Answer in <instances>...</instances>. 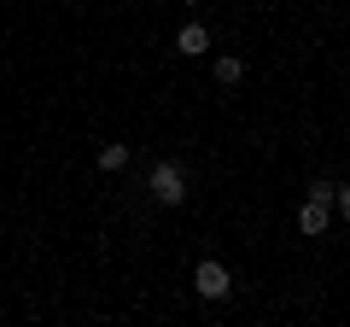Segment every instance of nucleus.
Wrapping results in <instances>:
<instances>
[{"instance_id":"1","label":"nucleus","mask_w":350,"mask_h":327,"mask_svg":"<svg viewBox=\"0 0 350 327\" xmlns=\"http://www.w3.org/2000/svg\"><path fill=\"white\" fill-rule=\"evenodd\" d=\"M146 193L158 205H187V170L170 164V158H158V164H152V176H146Z\"/></svg>"},{"instance_id":"2","label":"nucleus","mask_w":350,"mask_h":327,"mask_svg":"<svg viewBox=\"0 0 350 327\" xmlns=\"http://www.w3.org/2000/svg\"><path fill=\"white\" fill-rule=\"evenodd\" d=\"M193 292H199V298H228V292H234V275H228V263H216V257H204L199 269H193Z\"/></svg>"},{"instance_id":"3","label":"nucleus","mask_w":350,"mask_h":327,"mask_svg":"<svg viewBox=\"0 0 350 327\" xmlns=\"http://www.w3.org/2000/svg\"><path fill=\"white\" fill-rule=\"evenodd\" d=\"M327 222H333V205H327V199H304V205H298V234L321 239Z\"/></svg>"},{"instance_id":"4","label":"nucleus","mask_w":350,"mask_h":327,"mask_svg":"<svg viewBox=\"0 0 350 327\" xmlns=\"http://www.w3.org/2000/svg\"><path fill=\"white\" fill-rule=\"evenodd\" d=\"M175 53H181V59L211 53V29H204V24H181V29H175Z\"/></svg>"},{"instance_id":"5","label":"nucleus","mask_w":350,"mask_h":327,"mask_svg":"<svg viewBox=\"0 0 350 327\" xmlns=\"http://www.w3.org/2000/svg\"><path fill=\"white\" fill-rule=\"evenodd\" d=\"M239 82H245V59L239 53H222L216 59V88H239Z\"/></svg>"},{"instance_id":"6","label":"nucleus","mask_w":350,"mask_h":327,"mask_svg":"<svg viewBox=\"0 0 350 327\" xmlns=\"http://www.w3.org/2000/svg\"><path fill=\"white\" fill-rule=\"evenodd\" d=\"M100 170H105V176L129 170V146H123V140H105V146H100Z\"/></svg>"},{"instance_id":"7","label":"nucleus","mask_w":350,"mask_h":327,"mask_svg":"<svg viewBox=\"0 0 350 327\" xmlns=\"http://www.w3.org/2000/svg\"><path fill=\"white\" fill-rule=\"evenodd\" d=\"M333 193H338V181H327V176L310 181V199H327V205H333Z\"/></svg>"},{"instance_id":"8","label":"nucleus","mask_w":350,"mask_h":327,"mask_svg":"<svg viewBox=\"0 0 350 327\" xmlns=\"http://www.w3.org/2000/svg\"><path fill=\"white\" fill-rule=\"evenodd\" d=\"M333 205H338V216L350 222V181H338V193H333Z\"/></svg>"},{"instance_id":"9","label":"nucleus","mask_w":350,"mask_h":327,"mask_svg":"<svg viewBox=\"0 0 350 327\" xmlns=\"http://www.w3.org/2000/svg\"><path fill=\"white\" fill-rule=\"evenodd\" d=\"M181 6H204V0H181Z\"/></svg>"}]
</instances>
